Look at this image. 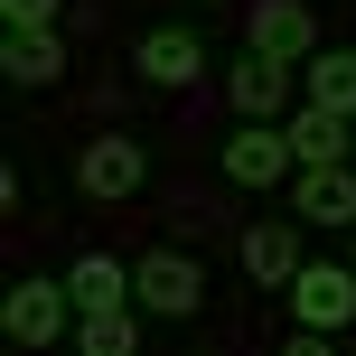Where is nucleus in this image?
I'll list each match as a JSON object with an SVG mask.
<instances>
[{
  "mask_svg": "<svg viewBox=\"0 0 356 356\" xmlns=\"http://www.w3.org/2000/svg\"><path fill=\"white\" fill-rule=\"evenodd\" d=\"M0 328H10L19 347H56V338H75V291L66 282H10V300H0Z\"/></svg>",
  "mask_w": 356,
  "mask_h": 356,
  "instance_id": "f257e3e1",
  "label": "nucleus"
},
{
  "mask_svg": "<svg viewBox=\"0 0 356 356\" xmlns=\"http://www.w3.org/2000/svg\"><path fill=\"white\" fill-rule=\"evenodd\" d=\"M291 319L300 328H356V263H300V282H291Z\"/></svg>",
  "mask_w": 356,
  "mask_h": 356,
  "instance_id": "f03ea898",
  "label": "nucleus"
},
{
  "mask_svg": "<svg viewBox=\"0 0 356 356\" xmlns=\"http://www.w3.org/2000/svg\"><path fill=\"white\" fill-rule=\"evenodd\" d=\"M131 300H141V309H160V319H188V309L207 300V272H197V253L160 244L141 272H131Z\"/></svg>",
  "mask_w": 356,
  "mask_h": 356,
  "instance_id": "7ed1b4c3",
  "label": "nucleus"
},
{
  "mask_svg": "<svg viewBox=\"0 0 356 356\" xmlns=\"http://www.w3.org/2000/svg\"><path fill=\"white\" fill-rule=\"evenodd\" d=\"M291 169H300L291 131H272V122H244V131H225V178H234V188H272V178H291Z\"/></svg>",
  "mask_w": 356,
  "mask_h": 356,
  "instance_id": "20e7f679",
  "label": "nucleus"
},
{
  "mask_svg": "<svg viewBox=\"0 0 356 356\" xmlns=\"http://www.w3.org/2000/svg\"><path fill=\"white\" fill-rule=\"evenodd\" d=\"M225 94H234V113H244V122H272V113L291 104V56L244 47V56H234V75H225Z\"/></svg>",
  "mask_w": 356,
  "mask_h": 356,
  "instance_id": "39448f33",
  "label": "nucleus"
},
{
  "mask_svg": "<svg viewBox=\"0 0 356 356\" xmlns=\"http://www.w3.org/2000/svg\"><path fill=\"white\" fill-rule=\"evenodd\" d=\"M141 141H131V131H104V141H85V160H75V188L85 197H131L141 188Z\"/></svg>",
  "mask_w": 356,
  "mask_h": 356,
  "instance_id": "423d86ee",
  "label": "nucleus"
},
{
  "mask_svg": "<svg viewBox=\"0 0 356 356\" xmlns=\"http://www.w3.org/2000/svg\"><path fill=\"white\" fill-rule=\"evenodd\" d=\"M244 47H263V56H291V66H300V56L319 47V19H309L300 0H253V19H244Z\"/></svg>",
  "mask_w": 356,
  "mask_h": 356,
  "instance_id": "0eeeda50",
  "label": "nucleus"
},
{
  "mask_svg": "<svg viewBox=\"0 0 356 356\" xmlns=\"http://www.w3.org/2000/svg\"><path fill=\"white\" fill-rule=\"evenodd\" d=\"M291 207H300L309 225H347V234H356V169H347V160H319V169H300Z\"/></svg>",
  "mask_w": 356,
  "mask_h": 356,
  "instance_id": "6e6552de",
  "label": "nucleus"
},
{
  "mask_svg": "<svg viewBox=\"0 0 356 356\" xmlns=\"http://www.w3.org/2000/svg\"><path fill=\"white\" fill-rule=\"evenodd\" d=\"M131 66H141V85H197L207 38H197V29H150L141 47H131Z\"/></svg>",
  "mask_w": 356,
  "mask_h": 356,
  "instance_id": "1a4fd4ad",
  "label": "nucleus"
},
{
  "mask_svg": "<svg viewBox=\"0 0 356 356\" xmlns=\"http://www.w3.org/2000/svg\"><path fill=\"white\" fill-rule=\"evenodd\" d=\"M356 113H328V104H300V113H291V150H300V169H319V160H347V150H356Z\"/></svg>",
  "mask_w": 356,
  "mask_h": 356,
  "instance_id": "9d476101",
  "label": "nucleus"
},
{
  "mask_svg": "<svg viewBox=\"0 0 356 356\" xmlns=\"http://www.w3.org/2000/svg\"><path fill=\"white\" fill-rule=\"evenodd\" d=\"M244 272L263 291H291V282H300V234H291V225H244Z\"/></svg>",
  "mask_w": 356,
  "mask_h": 356,
  "instance_id": "9b49d317",
  "label": "nucleus"
},
{
  "mask_svg": "<svg viewBox=\"0 0 356 356\" xmlns=\"http://www.w3.org/2000/svg\"><path fill=\"white\" fill-rule=\"evenodd\" d=\"M300 94L328 113H356V47H309L300 56Z\"/></svg>",
  "mask_w": 356,
  "mask_h": 356,
  "instance_id": "f8f14e48",
  "label": "nucleus"
},
{
  "mask_svg": "<svg viewBox=\"0 0 356 356\" xmlns=\"http://www.w3.org/2000/svg\"><path fill=\"white\" fill-rule=\"evenodd\" d=\"M0 75H10V85H56V75H66V47H56V29H10V47H0Z\"/></svg>",
  "mask_w": 356,
  "mask_h": 356,
  "instance_id": "ddd939ff",
  "label": "nucleus"
},
{
  "mask_svg": "<svg viewBox=\"0 0 356 356\" xmlns=\"http://www.w3.org/2000/svg\"><path fill=\"white\" fill-rule=\"evenodd\" d=\"M66 291H75V309H122L131 300V272L113 263V253H75V263H66Z\"/></svg>",
  "mask_w": 356,
  "mask_h": 356,
  "instance_id": "4468645a",
  "label": "nucleus"
},
{
  "mask_svg": "<svg viewBox=\"0 0 356 356\" xmlns=\"http://www.w3.org/2000/svg\"><path fill=\"white\" fill-rule=\"evenodd\" d=\"M75 347H85V356H131V347H141L131 300H122V309H75Z\"/></svg>",
  "mask_w": 356,
  "mask_h": 356,
  "instance_id": "2eb2a0df",
  "label": "nucleus"
},
{
  "mask_svg": "<svg viewBox=\"0 0 356 356\" xmlns=\"http://www.w3.org/2000/svg\"><path fill=\"white\" fill-rule=\"evenodd\" d=\"M56 10H66V0H0L10 29H56Z\"/></svg>",
  "mask_w": 356,
  "mask_h": 356,
  "instance_id": "dca6fc26",
  "label": "nucleus"
}]
</instances>
